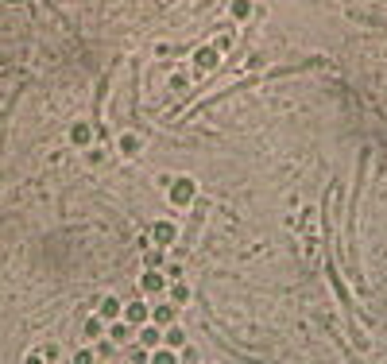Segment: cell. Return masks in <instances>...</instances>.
Here are the masks:
<instances>
[{"mask_svg": "<svg viewBox=\"0 0 387 364\" xmlns=\"http://www.w3.org/2000/svg\"><path fill=\"white\" fill-rule=\"evenodd\" d=\"M144 318V306H140V302H135V306H128V322H140Z\"/></svg>", "mask_w": 387, "mask_h": 364, "instance_id": "obj_2", "label": "cell"}, {"mask_svg": "<svg viewBox=\"0 0 387 364\" xmlns=\"http://www.w3.org/2000/svg\"><path fill=\"white\" fill-rule=\"evenodd\" d=\"M70 140H74V144H90V128H85V124H74Z\"/></svg>", "mask_w": 387, "mask_h": 364, "instance_id": "obj_1", "label": "cell"}]
</instances>
